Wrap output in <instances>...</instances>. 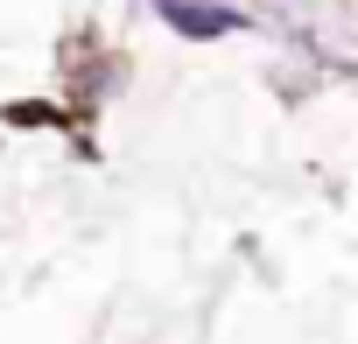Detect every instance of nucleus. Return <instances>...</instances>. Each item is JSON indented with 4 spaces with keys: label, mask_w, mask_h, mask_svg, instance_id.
<instances>
[{
    "label": "nucleus",
    "mask_w": 358,
    "mask_h": 344,
    "mask_svg": "<svg viewBox=\"0 0 358 344\" xmlns=\"http://www.w3.org/2000/svg\"><path fill=\"white\" fill-rule=\"evenodd\" d=\"M155 15H162L176 36H190V43L239 36V15H232V8H204V0H155Z\"/></svg>",
    "instance_id": "nucleus-1"
}]
</instances>
